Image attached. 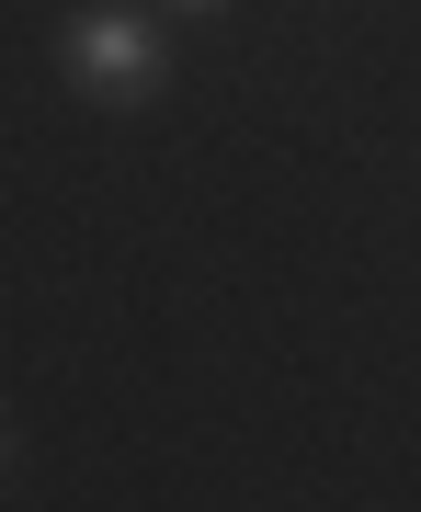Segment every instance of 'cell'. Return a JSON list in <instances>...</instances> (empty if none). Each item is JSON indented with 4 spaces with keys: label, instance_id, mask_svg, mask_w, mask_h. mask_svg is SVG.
<instances>
[{
    "label": "cell",
    "instance_id": "1",
    "mask_svg": "<svg viewBox=\"0 0 421 512\" xmlns=\"http://www.w3.org/2000/svg\"><path fill=\"white\" fill-rule=\"evenodd\" d=\"M57 80L103 114H148L171 80V23L137 0H80V12H57Z\"/></svg>",
    "mask_w": 421,
    "mask_h": 512
},
{
    "label": "cell",
    "instance_id": "2",
    "mask_svg": "<svg viewBox=\"0 0 421 512\" xmlns=\"http://www.w3.org/2000/svg\"><path fill=\"white\" fill-rule=\"evenodd\" d=\"M160 23H205V12H228V0H148Z\"/></svg>",
    "mask_w": 421,
    "mask_h": 512
},
{
    "label": "cell",
    "instance_id": "3",
    "mask_svg": "<svg viewBox=\"0 0 421 512\" xmlns=\"http://www.w3.org/2000/svg\"><path fill=\"white\" fill-rule=\"evenodd\" d=\"M12 456H23V444H12V421H0V478H12Z\"/></svg>",
    "mask_w": 421,
    "mask_h": 512
}]
</instances>
